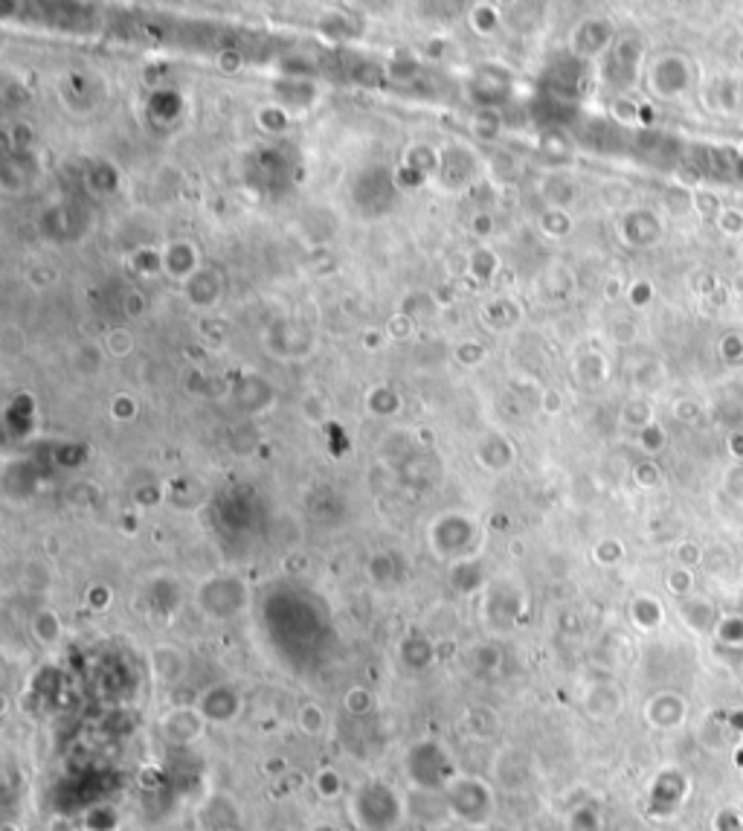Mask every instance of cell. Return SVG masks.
<instances>
[{"label":"cell","instance_id":"5","mask_svg":"<svg viewBox=\"0 0 743 831\" xmlns=\"http://www.w3.org/2000/svg\"><path fill=\"white\" fill-rule=\"evenodd\" d=\"M346 709L352 712V715H366L369 709L375 707V698L369 695V692H363V689H352L349 695H346Z\"/></svg>","mask_w":743,"mask_h":831},{"label":"cell","instance_id":"6","mask_svg":"<svg viewBox=\"0 0 743 831\" xmlns=\"http://www.w3.org/2000/svg\"><path fill=\"white\" fill-rule=\"evenodd\" d=\"M340 776L334 773L331 768H326L320 776H317V791H320V797H326V800H331V797H337L340 794Z\"/></svg>","mask_w":743,"mask_h":831},{"label":"cell","instance_id":"4","mask_svg":"<svg viewBox=\"0 0 743 831\" xmlns=\"http://www.w3.org/2000/svg\"><path fill=\"white\" fill-rule=\"evenodd\" d=\"M297 727L305 736L317 739L328 730V715L317 704H302L297 712Z\"/></svg>","mask_w":743,"mask_h":831},{"label":"cell","instance_id":"7","mask_svg":"<svg viewBox=\"0 0 743 831\" xmlns=\"http://www.w3.org/2000/svg\"><path fill=\"white\" fill-rule=\"evenodd\" d=\"M47 831H76V829H73V823H70L67 817H53V820H50V826H47Z\"/></svg>","mask_w":743,"mask_h":831},{"label":"cell","instance_id":"1","mask_svg":"<svg viewBox=\"0 0 743 831\" xmlns=\"http://www.w3.org/2000/svg\"><path fill=\"white\" fill-rule=\"evenodd\" d=\"M360 831H392L401 820V802L384 782H366L346 805Z\"/></svg>","mask_w":743,"mask_h":831},{"label":"cell","instance_id":"2","mask_svg":"<svg viewBox=\"0 0 743 831\" xmlns=\"http://www.w3.org/2000/svg\"><path fill=\"white\" fill-rule=\"evenodd\" d=\"M407 768H410V776L416 779V785L433 791V788H447L456 773H453V765L450 759L445 756V750L439 744H430V741H421V744H413L410 750V759H407Z\"/></svg>","mask_w":743,"mask_h":831},{"label":"cell","instance_id":"3","mask_svg":"<svg viewBox=\"0 0 743 831\" xmlns=\"http://www.w3.org/2000/svg\"><path fill=\"white\" fill-rule=\"evenodd\" d=\"M198 712L204 715V721L227 724V721H233L238 715V695L227 692V689H212V692H207V695L201 698Z\"/></svg>","mask_w":743,"mask_h":831}]
</instances>
